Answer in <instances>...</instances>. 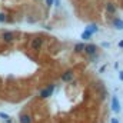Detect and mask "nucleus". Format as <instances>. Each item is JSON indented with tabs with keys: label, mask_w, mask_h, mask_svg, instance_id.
Returning a JSON list of instances; mask_svg holds the SVG:
<instances>
[{
	"label": "nucleus",
	"mask_w": 123,
	"mask_h": 123,
	"mask_svg": "<svg viewBox=\"0 0 123 123\" xmlns=\"http://www.w3.org/2000/svg\"><path fill=\"white\" fill-rule=\"evenodd\" d=\"M43 43H44V39H43L42 36H37V37L31 39V42H30L31 50H34V52H39V50L43 47Z\"/></svg>",
	"instance_id": "obj_1"
},
{
	"label": "nucleus",
	"mask_w": 123,
	"mask_h": 123,
	"mask_svg": "<svg viewBox=\"0 0 123 123\" xmlns=\"http://www.w3.org/2000/svg\"><path fill=\"white\" fill-rule=\"evenodd\" d=\"M0 37H1V40H3L4 43H7V44L13 43V42L16 40V34H14L13 31H10V30H4V31H1Z\"/></svg>",
	"instance_id": "obj_2"
},
{
	"label": "nucleus",
	"mask_w": 123,
	"mask_h": 123,
	"mask_svg": "<svg viewBox=\"0 0 123 123\" xmlns=\"http://www.w3.org/2000/svg\"><path fill=\"white\" fill-rule=\"evenodd\" d=\"M55 85L52 83V85H49V86H46L44 89H42L40 92H39V97L40 99H47V97H50L52 94H53V92H55Z\"/></svg>",
	"instance_id": "obj_3"
},
{
	"label": "nucleus",
	"mask_w": 123,
	"mask_h": 123,
	"mask_svg": "<svg viewBox=\"0 0 123 123\" xmlns=\"http://www.w3.org/2000/svg\"><path fill=\"white\" fill-rule=\"evenodd\" d=\"M87 56H93V55H97V46L89 43V44H85V50H83Z\"/></svg>",
	"instance_id": "obj_4"
},
{
	"label": "nucleus",
	"mask_w": 123,
	"mask_h": 123,
	"mask_svg": "<svg viewBox=\"0 0 123 123\" xmlns=\"http://www.w3.org/2000/svg\"><path fill=\"white\" fill-rule=\"evenodd\" d=\"M73 77H74V73H73V70H66L64 73H62L60 76V80L62 82H64V83H67V82H72L73 80Z\"/></svg>",
	"instance_id": "obj_5"
},
{
	"label": "nucleus",
	"mask_w": 123,
	"mask_h": 123,
	"mask_svg": "<svg viewBox=\"0 0 123 123\" xmlns=\"http://www.w3.org/2000/svg\"><path fill=\"white\" fill-rule=\"evenodd\" d=\"M94 87H96V90H97L99 94H100V99H102V100H105V99H106V96H107V90L105 89L103 83H102V82H97Z\"/></svg>",
	"instance_id": "obj_6"
},
{
	"label": "nucleus",
	"mask_w": 123,
	"mask_h": 123,
	"mask_svg": "<svg viewBox=\"0 0 123 123\" xmlns=\"http://www.w3.org/2000/svg\"><path fill=\"white\" fill-rule=\"evenodd\" d=\"M112 110L115 113H120L122 107H120V102L117 99V96H112Z\"/></svg>",
	"instance_id": "obj_7"
},
{
	"label": "nucleus",
	"mask_w": 123,
	"mask_h": 123,
	"mask_svg": "<svg viewBox=\"0 0 123 123\" xmlns=\"http://www.w3.org/2000/svg\"><path fill=\"white\" fill-rule=\"evenodd\" d=\"M105 9H106L107 14H115V13H116V6H115L112 1H107L106 6H105Z\"/></svg>",
	"instance_id": "obj_8"
},
{
	"label": "nucleus",
	"mask_w": 123,
	"mask_h": 123,
	"mask_svg": "<svg viewBox=\"0 0 123 123\" xmlns=\"http://www.w3.org/2000/svg\"><path fill=\"white\" fill-rule=\"evenodd\" d=\"M112 23H113L115 29H117V30H123V20L120 19V17H115Z\"/></svg>",
	"instance_id": "obj_9"
},
{
	"label": "nucleus",
	"mask_w": 123,
	"mask_h": 123,
	"mask_svg": "<svg viewBox=\"0 0 123 123\" xmlns=\"http://www.w3.org/2000/svg\"><path fill=\"white\" fill-rule=\"evenodd\" d=\"M19 120H20V123H31V116H30V115L23 113V115H20Z\"/></svg>",
	"instance_id": "obj_10"
},
{
	"label": "nucleus",
	"mask_w": 123,
	"mask_h": 123,
	"mask_svg": "<svg viewBox=\"0 0 123 123\" xmlns=\"http://www.w3.org/2000/svg\"><path fill=\"white\" fill-rule=\"evenodd\" d=\"M73 50H74V53H83V50H85V43H76L74 47H73Z\"/></svg>",
	"instance_id": "obj_11"
},
{
	"label": "nucleus",
	"mask_w": 123,
	"mask_h": 123,
	"mask_svg": "<svg viewBox=\"0 0 123 123\" xmlns=\"http://www.w3.org/2000/svg\"><path fill=\"white\" fill-rule=\"evenodd\" d=\"M85 30H87L90 34H94V33H97V31H99V27H97V25H89Z\"/></svg>",
	"instance_id": "obj_12"
},
{
	"label": "nucleus",
	"mask_w": 123,
	"mask_h": 123,
	"mask_svg": "<svg viewBox=\"0 0 123 123\" xmlns=\"http://www.w3.org/2000/svg\"><path fill=\"white\" fill-rule=\"evenodd\" d=\"M93 34H90L87 30H85L83 33H82V39H85V40H90V37H92Z\"/></svg>",
	"instance_id": "obj_13"
},
{
	"label": "nucleus",
	"mask_w": 123,
	"mask_h": 123,
	"mask_svg": "<svg viewBox=\"0 0 123 123\" xmlns=\"http://www.w3.org/2000/svg\"><path fill=\"white\" fill-rule=\"evenodd\" d=\"M0 117L3 119V120H9V119H12L7 113H4V112H0Z\"/></svg>",
	"instance_id": "obj_14"
},
{
	"label": "nucleus",
	"mask_w": 123,
	"mask_h": 123,
	"mask_svg": "<svg viewBox=\"0 0 123 123\" xmlns=\"http://www.w3.org/2000/svg\"><path fill=\"white\" fill-rule=\"evenodd\" d=\"M7 20V17H6V14L4 13H0V23H4Z\"/></svg>",
	"instance_id": "obj_15"
},
{
	"label": "nucleus",
	"mask_w": 123,
	"mask_h": 123,
	"mask_svg": "<svg viewBox=\"0 0 123 123\" xmlns=\"http://www.w3.org/2000/svg\"><path fill=\"white\" fill-rule=\"evenodd\" d=\"M53 3H55V0H46V6H49V7H50Z\"/></svg>",
	"instance_id": "obj_16"
},
{
	"label": "nucleus",
	"mask_w": 123,
	"mask_h": 123,
	"mask_svg": "<svg viewBox=\"0 0 123 123\" xmlns=\"http://www.w3.org/2000/svg\"><path fill=\"white\" fill-rule=\"evenodd\" d=\"M102 46H103V47H110V43H109V42H103Z\"/></svg>",
	"instance_id": "obj_17"
},
{
	"label": "nucleus",
	"mask_w": 123,
	"mask_h": 123,
	"mask_svg": "<svg viewBox=\"0 0 123 123\" xmlns=\"http://www.w3.org/2000/svg\"><path fill=\"white\" fill-rule=\"evenodd\" d=\"M53 4H55L56 7H59V6H60V0H55V3H53Z\"/></svg>",
	"instance_id": "obj_18"
},
{
	"label": "nucleus",
	"mask_w": 123,
	"mask_h": 123,
	"mask_svg": "<svg viewBox=\"0 0 123 123\" xmlns=\"http://www.w3.org/2000/svg\"><path fill=\"white\" fill-rule=\"evenodd\" d=\"M110 123H119V120H117L116 117H112V120H110Z\"/></svg>",
	"instance_id": "obj_19"
},
{
	"label": "nucleus",
	"mask_w": 123,
	"mask_h": 123,
	"mask_svg": "<svg viewBox=\"0 0 123 123\" xmlns=\"http://www.w3.org/2000/svg\"><path fill=\"white\" fill-rule=\"evenodd\" d=\"M119 79L123 82V70H122V72H119Z\"/></svg>",
	"instance_id": "obj_20"
},
{
	"label": "nucleus",
	"mask_w": 123,
	"mask_h": 123,
	"mask_svg": "<svg viewBox=\"0 0 123 123\" xmlns=\"http://www.w3.org/2000/svg\"><path fill=\"white\" fill-rule=\"evenodd\" d=\"M119 47H123V40H120V42H119Z\"/></svg>",
	"instance_id": "obj_21"
}]
</instances>
